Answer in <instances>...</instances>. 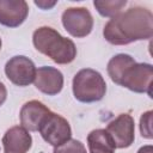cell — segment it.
I'll return each mask as SVG.
<instances>
[{
    "mask_svg": "<svg viewBox=\"0 0 153 153\" xmlns=\"http://www.w3.org/2000/svg\"><path fill=\"white\" fill-rule=\"evenodd\" d=\"M50 110L39 100H29L26 102L19 112V118L22 127L30 131H38L42 122L47 117Z\"/></svg>",
    "mask_w": 153,
    "mask_h": 153,
    "instance_id": "cell-11",
    "label": "cell"
},
{
    "mask_svg": "<svg viewBox=\"0 0 153 153\" xmlns=\"http://www.w3.org/2000/svg\"><path fill=\"white\" fill-rule=\"evenodd\" d=\"M29 14V5L24 0H0V24L17 27Z\"/></svg>",
    "mask_w": 153,
    "mask_h": 153,
    "instance_id": "cell-10",
    "label": "cell"
},
{
    "mask_svg": "<svg viewBox=\"0 0 153 153\" xmlns=\"http://www.w3.org/2000/svg\"><path fill=\"white\" fill-rule=\"evenodd\" d=\"M134 63H135L134 57H131L128 54H117V55H115L114 57L110 59V61L108 62V67H106V71H108V74L110 76V79L115 84L120 85L124 73Z\"/></svg>",
    "mask_w": 153,
    "mask_h": 153,
    "instance_id": "cell-14",
    "label": "cell"
},
{
    "mask_svg": "<svg viewBox=\"0 0 153 153\" xmlns=\"http://www.w3.org/2000/svg\"><path fill=\"white\" fill-rule=\"evenodd\" d=\"M106 84L102 74L91 68L80 69L73 78V94L81 103H94L103 99Z\"/></svg>",
    "mask_w": 153,
    "mask_h": 153,
    "instance_id": "cell-3",
    "label": "cell"
},
{
    "mask_svg": "<svg viewBox=\"0 0 153 153\" xmlns=\"http://www.w3.org/2000/svg\"><path fill=\"white\" fill-rule=\"evenodd\" d=\"M1 45H2V42H1V38H0V49H1Z\"/></svg>",
    "mask_w": 153,
    "mask_h": 153,
    "instance_id": "cell-21",
    "label": "cell"
},
{
    "mask_svg": "<svg viewBox=\"0 0 153 153\" xmlns=\"http://www.w3.org/2000/svg\"><path fill=\"white\" fill-rule=\"evenodd\" d=\"M103 36L114 45L149 39L153 36V14L145 7H131L111 18L103 29Z\"/></svg>",
    "mask_w": 153,
    "mask_h": 153,
    "instance_id": "cell-1",
    "label": "cell"
},
{
    "mask_svg": "<svg viewBox=\"0 0 153 153\" xmlns=\"http://www.w3.org/2000/svg\"><path fill=\"white\" fill-rule=\"evenodd\" d=\"M112 137L116 148H127L135 140V123L129 114H121L109 122L105 129Z\"/></svg>",
    "mask_w": 153,
    "mask_h": 153,
    "instance_id": "cell-8",
    "label": "cell"
},
{
    "mask_svg": "<svg viewBox=\"0 0 153 153\" xmlns=\"http://www.w3.org/2000/svg\"><path fill=\"white\" fill-rule=\"evenodd\" d=\"M127 5L126 0H94L93 6L98 11V13L103 17L114 18L118 13H121L122 8Z\"/></svg>",
    "mask_w": 153,
    "mask_h": 153,
    "instance_id": "cell-15",
    "label": "cell"
},
{
    "mask_svg": "<svg viewBox=\"0 0 153 153\" xmlns=\"http://www.w3.org/2000/svg\"><path fill=\"white\" fill-rule=\"evenodd\" d=\"M41 136L49 145L57 147L72 136V129L68 121L59 114L49 112L38 129Z\"/></svg>",
    "mask_w": 153,
    "mask_h": 153,
    "instance_id": "cell-4",
    "label": "cell"
},
{
    "mask_svg": "<svg viewBox=\"0 0 153 153\" xmlns=\"http://www.w3.org/2000/svg\"><path fill=\"white\" fill-rule=\"evenodd\" d=\"M35 86L38 91L48 96H55L63 87V74L55 67L42 66L36 69Z\"/></svg>",
    "mask_w": 153,
    "mask_h": 153,
    "instance_id": "cell-9",
    "label": "cell"
},
{
    "mask_svg": "<svg viewBox=\"0 0 153 153\" xmlns=\"http://www.w3.org/2000/svg\"><path fill=\"white\" fill-rule=\"evenodd\" d=\"M7 98V90H6V86L0 81V106L5 103Z\"/></svg>",
    "mask_w": 153,
    "mask_h": 153,
    "instance_id": "cell-18",
    "label": "cell"
},
{
    "mask_svg": "<svg viewBox=\"0 0 153 153\" xmlns=\"http://www.w3.org/2000/svg\"><path fill=\"white\" fill-rule=\"evenodd\" d=\"M140 133L145 139H152V111L148 110L141 115L140 118Z\"/></svg>",
    "mask_w": 153,
    "mask_h": 153,
    "instance_id": "cell-17",
    "label": "cell"
},
{
    "mask_svg": "<svg viewBox=\"0 0 153 153\" xmlns=\"http://www.w3.org/2000/svg\"><path fill=\"white\" fill-rule=\"evenodd\" d=\"M35 4H36L37 6H39V7H42L43 10H47V8L53 7V6L56 4V1H54V2H51V4H47V2H42V1H35Z\"/></svg>",
    "mask_w": 153,
    "mask_h": 153,
    "instance_id": "cell-19",
    "label": "cell"
},
{
    "mask_svg": "<svg viewBox=\"0 0 153 153\" xmlns=\"http://www.w3.org/2000/svg\"><path fill=\"white\" fill-rule=\"evenodd\" d=\"M5 74L7 79L17 86H29L35 81L36 66L24 55H16L11 57L5 65Z\"/></svg>",
    "mask_w": 153,
    "mask_h": 153,
    "instance_id": "cell-7",
    "label": "cell"
},
{
    "mask_svg": "<svg viewBox=\"0 0 153 153\" xmlns=\"http://www.w3.org/2000/svg\"><path fill=\"white\" fill-rule=\"evenodd\" d=\"M32 145V137L22 126H14L2 136L4 153H26Z\"/></svg>",
    "mask_w": 153,
    "mask_h": 153,
    "instance_id": "cell-12",
    "label": "cell"
},
{
    "mask_svg": "<svg viewBox=\"0 0 153 153\" xmlns=\"http://www.w3.org/2000/svg\"><path fill=\"white\" fill-rule=\"evenodd\" d=\"M35 48L50 57L57 65H67L76 57V47L74 42L60 35L59 31L50 26H41L32 35Z\"/></svg>",
    "mask_w": 153,
    "mask_h": 153,
    "instance_id": "cell-2",
    "label": "cell"
},
{
    "mask_svg": "<svg viewBox=\"0 0 153 153\" xmlns=\"http://www.w3.org/2000/svg\"><path fill=\"white\" fill-rule=\"evenodd\" d=\"M62 24L69 35L82 38L93 29V18L85 7H68L62 13Z\"/></svg>",
    "mask_w": 153,
    "mask_h": 153,
    "instance_id": "cell-6",
    "label": "cell"
},
{
    "mask_svg": "<svg viewBox=\"0 0 153 153\" xmlns=\"http://www.w3.org/2000/svg\"><path fill=\"white\" fill-rule=\"evenodd\" d=\"M152 79H153V67L151 63H137L135 62L123 75L120 85L123 87H127L128 90L136 92V93H148L149 97H152L151 93V86H152Z\"/></svg>",
    "mask_w": 153,
    "mask_h": 153,
    "instance_id": "cell-5",
    "label": "cell"
},
{
    "mask_svg": "<svg viewBox=\"0 0 153 153\" xmlns=\"http://www.w3.org/2000/svg\"><path fill=\"white\" fill-rule=\"evenodd\" d=\"M137 153H153V147H152L151 145L143 146V147H141V148L137 151Z\"/></svg>",
    "mask_w": 153,
    "mask_h": 153,
    "instance_id": "cell-20",
    "label": "cell"
},
{
    "mask_svg": "<svg viewBox=\"0 0 153 153\" xmlns=\"http://www.w3.org/2000/svg\"><path fill=\"white\" fill-rule=\"evenodd\" d=\"M53 153H87L84 143H81L79 140L69 139L65 143L54 147Z\"/></svg>",
    "mask_w": 153,
    "mask_h": 153,
    "instance_id": "cell-16",
    "label": "cell"
},
{
    "mask_svg": "<svg viewBox=\"0 0 153 153\" xmlns=\"http://www.w3.org/2000/svg\"><path fill=\"white\" fill-rule=\"evenodd\" d=\"M90 153H115L116 146L105 129H94L87 135Z\"/></svg>",
    "mask_w": 153,
    "mask_h": 153,
    "instance_id": "cell-13",
    "label": "cell"
}]
</instances>
